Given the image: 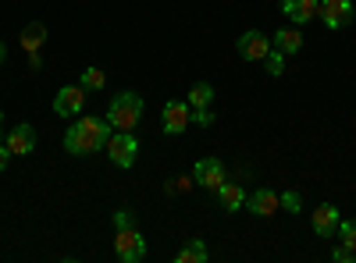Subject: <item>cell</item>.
<instances>
[{
	"mask_svg": "<svg viewBox=\"0 0 356 263\" xmlns=\"http://www.w3.org/2000/svg\"><path fill=\"white\" fill-rule=\"evenodd\" d=\"M111 132H114V125L107 121V118H79L75 125H68V132H65V150L72 153V157H89V153H97V150H104L107 146V139H111Z\"/></svg>",
	"mask_w": 356,
	"mask_h": 263,
	"instance_id": "1",
	"label": "cell"
},
{
	"mask_svg": "<svg viewBox=\"0 0 356 263\" xmlns=\"http://www.w3.org/2000/svg\"><path fill=\"white\" fill-rule=\"evenodd\" d=\"M104 118L114 125V132H136V125H139V118H143V96L132 93V90L111 96Z\"/></svg>",
	"mask_w": 356,
	"mask_h": 263,
	"instance_id": "2",
	"label": "cell"
},
{
	"mask_svg": "<svg viewBox=\"0 0 356 263\" xmlns=\"http://www.w3.org/2000/svg\"><path fill=\"white\" fill-rule=\"evenodd\" d=\"M104 150H107V157H111L114 167L129 171V167L139 160V139H136V132H111V139H107Z\"/></svg>",
	"mask_w": 356,
	"mask_h": 263,
	"instance_id": "3",
	"label": "cell"
},
{
	"mask_svg": "<svg viewBox=\"0 0 356 263\" xmlns=\"http://www.w3.org/2000/svg\"><path fill=\"white\" fill-rule=\"evenodd\" d=\"M114 256L122 263H139L146 256V239L139 235V228H118V239H114Z\"/></svg>",
	"mask_w": 356,
	"mask_h": 263,
	"instance_id": "4",
	"label": "cell"
},
{
	"mask_svg": "<svg viewBox=\"0 0 356 263\" xmlns=\"http://www.w3.org/2000/svg\"><path fill=\"white\" fill-rule=\"evenodd\" d=\"M189 125H193V107H189V100H168L164 110H161V128H164V135H182Z\"/></svg>",
	"mask_w": 356,
	"mask_h": 263,
	"instance_id": "5",
	"label": "cell"
},
{
	"mask_svg": "<svg viewBox=\"0 0 356 263\" xmlns=\"http://www.w3.org/2000/svg\"><path fill=\"white\" fill-rule=\"evenodd\" d=\"M86 90L75 82V85H61L57 90V96H54V114L57 118H79V114L86 110Z\"/></svg>",
	"mask_w": 356,
	"mask_h": 263,
	"instance_id": "6",
	"label": "cell"
},
{
	"mask_svg": "<svg viewBox=\"0 0 356 263\" xmlns=\"http://www.w3.org/2000/svg\"><path fill=\"white\" fill-rule=\"evenodd\" d=\"M193 178H196V185H200V189L218 192V189L228 182V171H225V164H221L218 157H207V160H200V164L193 167Z\"/></svg>",
	"mask_w": 356,
	"mask_h": 263,
	"instance_id": "7",
	"label": "cell"
},
{
	"mask_svg": "<svg viewBox=\"0 0 356 263\" xmlns=\"http://www.w3.org/2000/svg\"><path fill=\"white\" fill-rule=\"evenodd\" d=\"M235 50H239L243 61H264L267 53H271V36L257 33V28H250V33H243L239 40H235Z\"/></svg>",
	"mask_w": 356,
	"mask_h": 263,
	"instance_id": "8",
	"label": "cell"
},
{
	"mask_svg": "<svg viewBox=\"0 0 356 263\" xmlns=\"http://www.w3.org/2000/svg\"><path fill=\"white\" fill-rule=\"evenodd\" d=\"M328 28H346L353 22V0H321V15Z\"/></svg>",
	"mask_w": 356,
	"mask_h": 263,
	"instance_id": "9",
	"label": "cell"
},
{
	"mask_svg": "<svg viewBox=\"0 0 356 263\" xmlns=\"http://www.w3.org/2000/svg\"><path fill=\"white\" fill-rule=\"evenodd\" d=\"M339 221H342V214H339L335 203H321V207L314 210V217H310L317 239H332L335 231H339Z\"/></svg>",
	"mask_w": 356,
	"mask_h": 263,
	"instance_id": "10",
	"label": "cell"
},
{
	"mask_svg": "<svg viewBox=\"0 0 356 263\" xmlns=\"http://www.w3.org/2000/svg\"><path fill=\"white\" fill-rule=\"evenodd\" d=\"M8 150H11L15 157H29V153H36V128L29 125V121L15 125V128L8 132Z\"/></svg>",
	"mask_w": 356,
	"mask_h": 263,
	"instance_id": "11",
	"label": "cell"
},
{
	"mask_svg": "<svg viewBox=\"0 0 356 263\" xmlns=\"http://www.w3.org/2000/svg\"><path fill=\"white\" fill-rule=\"evenodd\" d=\"M246 210L257 214V217H271V214L282 210V199H278L275 189H257V192L246 196Z\"/></svg>",
	"mask_w": 356,
	"mask_h": 263,
	"instance_id": "12",
	"label": "cell"
},
{
	"mask_svg": "<svg viewBox=\"0 0 356 263\" xmlns=\"http://www.w3.org/2000/svg\"><path fill=\"white\" fill-rule=\"evenodd\" d=\"M282 15H289L292 25H307L321 15V0H282Z\"/></svg>",
	"mask_w": 356,
	"mask_h": 263,
	"instance_id": "13",
	"label": "cell"
},
{
	"mask_svg": "<svg viewBox=\"0 0 356 263\" xmlns=\"http://www.w3.org/2000/svg\"><path fill=\"white\" fill-rule=\"evenodd\" d=\"M246 189L239 185V182H225L221 189H218V203H221V210H228V214H235V210H246Z\"/></svg>",
	"mask_w": 356,
	"mask_h": 263,
	"instance_id": "14",
	"label": "cell"
},
{
	"mask_svg": "<svg viewBox=\"0 0 356 263\" xmlns=\"http://www.w3.org/2000/svg\"><path fill=\"white\" fill-rule=\"evenodd\" d=\"M271 46L282 50L285 57L289 53H300L303 50V33H300V28H278V33L271 36Z\"/></svg>",
	"mask_w": 356,
	"mask_h": 263,
	"instance_id": "15",
	"label": "cell"
},
{
	"mask_svg": "<svg viewBox=\"0 0 356 263\" xmlns=\"http://www.w3.org/2000/svg\"><path fill=\"white\" fill-rule=\"evenodd\" d=\"M18 43H22V50H25V53H36V50L47 43V25H43V22H29V25L22 28Z\"/></svg>",
	"mask_w": 356,
	"mask_h": 263,
	"instance_id": "16",
	"label": "cell"
},
{
	"mask_svg": "<svg viewBox=\"0 0 356 263\" xmlns=\"http://www.w3.org/2000/svg\"><path fill=\"white\" fill-rule=\"evenodd\" d=\"M207 256H211V253H207V242L203 239H189L182 249L175 253V263H203Z\"/></svg>",
	"mask_w": 356,
	"mask_h": 263,
	"instance_id": "17",
	"label": "cell"
},
{
	"mask_svg": "<svg viewBox=\"0 0 356 263\" xmlns=\"http://www.w3.org/2000/svg\"><path fill=\"white\" fill-rule=\"evenodd\" d=\"M79 85H82L86 93H100L104 85H107V71L104 68H86L82 78H79Z\"/></svg>",
	"mask_w": 356,
	"mask_h": 263,
	"instance_id": "18",
	"label": "cell"
},
{
	"mask_svg": "<svg viewBox=\"0 0 356 263\" xmlns=\"http://www.w3.org/2000/svg\"><path fill=\"white\" fill-rule=\"evenodd\" d=\"M186 100H189V107H211V100H214V85H211V82H196Z\"/></svg>",
	"mask_w": 356,
	"mask_h": 263,
	"instance_id": "19",
	"label": "cell"
},
{
	"mask_svg": "<svg viewBox=\"0 0 356 263\" xmlns=\"http://www.w3.org/2000/svg\"><path fill=\"white\" fill-rule=\"evenodd\" d=\"M264 68H267V75H271V78H282L285 75V53L271 46V53L264 57Z\"/></svg>",
	"mask_w": 356,
	"mask_h": 263,
	"instance_id": "20",
	"label": "cell"
},
{
	"mask_svg": "<svg viewBox=\"0 0 356 263\" xmlns=\"http://www.w3.org/2000/svg\"><path fill=\"white\" fill-rule=\"evenodd\" d=\"M278 199H282V210H285V214H300V210H303V196L296 192V189L278 192Z\"/></svg>",
	"mask_w": 356,
	"mask_h": 263,
	"instance_id": "21",
	"label": "cell"
},
{
	"mask_svg": "<svg viewBox=\"0 0 356 263\" xmlns=\"http://www.w3.org/2000/svg\"><path fill=\"white\" fill-rule=\"evenodd\" d=\"M335 235L342 239V246H346V249H353V253H356V221H339V231H335Z\"/></svg>",
	"mask_w": 356,
	"mask_h": 263,
	"instance_id": "22",
	"label": "cell"
},
{
	"mask_svg": "<svg viewBox=\"0 0 356 263\" xmlns=\"http://www.w3.org/2000/svg\"><path fill=\"white\" fill-rule=\"evenodd\" d=\"M196 185V178H186V174H178V178L168 182V192H189Z\"/></svg>",
	"mask_w": 356,
	"mask_h": 263,
	"instance_id": "23",
	"label": "cell"
},
{
	"mask_svg": "<svg viewBox=\"0 0 356 263\" xmlns=\"http://www.w3.org/2000/svg\"><path fill=\"white\" fill-rule=\"evenodd\" d=\"M193 125H214V114H211V107H193Z\"/></svg>",
	"mask_w": 356,
	"mask_h": 263,
	"instance_id": "24",
	"label": "cell"
},
{
	"mask_svg": "<svg viewBox=\"0 0 356 263\" xmlns=\"http://www.w3.org/2000/svg\"><path fill=\"white\" fill-rule=\"evenodd\" d=\"M132 224H136V214L132 210H125V207L114 210V228H132Z\"/></svg>",
	"mask_w": 356,
	"mask_h": 263,
	"instance_id": "25",
	"label": "cell"
},
{
	"mask_svg": "<svg viewBox=\"0 0 356 263\" xmlns=\"http://www.w3.org/2000/svg\"><path fill=\"white\" fill-rule=\"evenodd\" d=\"M332 260H335V263H356V253L346 249V246H339V249H332Z\"/></svg>",
	"mask_w": 356,
	"mask_h": 263,
	"instance_id": "26",
	"label": "cell"
},
{
	"mask_svg": "<svg viewBox=\"0 0 356 263\" xmlns=\"http://www.w3.org/2000/svg\"><path fill=\"white\" fill-rule=\"evenodd\" d=\"M29 68H33V71H43V57H40V50H36V53H29Z\"/></svg>",
	"mask_w": 356,
	"mask_h": 263,
	"instance_id": "27",
	"label": "cell"
},
{
	"mask_svg": "<svg viewBox=\"0 0 356 263\" xmlns=\"http://www.w3.org/2000/svg\"><path fill=\"white\" fill-rule=\"evenodd\" d=\"M8 157H15V153L8 150V142H0V171H4V167H8Z\"/></svg>",
	"mask_w": 356,
	"mask_h": 263,
	"instance_id": "28",
	"label": "cell"
},
{
	"mask_svg": "<svg viewBox=\"0 0 356 263\" xmlns=\"http://www.w3.org/2000/svg\"><path fill=\"white\" fill-rule=\"evenodd\" d=\"M4 57H8V46H4V40H0V65H4Z\"/></svg>",
	"mask_w": 356,
	"mask_h": 263,
	"instance_id": "29",
	"label": "cell"
},
{
	"mask_svg": "<svg viewBox=\"0 0 356 263\" xmlns=\"http://www.w3.org/2000/svg\"><path fill=\"white\" fill-rule=\"evenodd\" d=\"M0 125H4V110H0Z\"/></svg>",
	"mask_w": 356,
	"mask_h": 263,
	"instance_id": "30",
	"label": "cell"
}]
</instances>
